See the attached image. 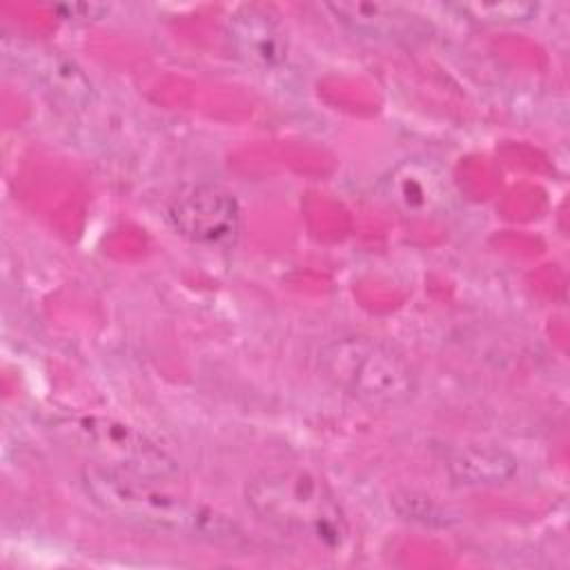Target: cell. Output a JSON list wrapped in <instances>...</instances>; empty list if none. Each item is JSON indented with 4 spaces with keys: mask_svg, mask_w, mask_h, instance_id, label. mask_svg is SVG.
I'll return each instance as SVG.
<instances>
[{
    "mask_svg": "<svg viewBox=\"0 0 570 570\" xmlns=\"http://www.w3.org/2000/svg\"><path fill=\"white\" fill-rule=\"evenodd\" d=\"M390 499H392L394 510H396L403 519H412V521H423V523H428V521H434V519L443 521L441 517H445L436 501H432L430 497L416 494V492H407V490H405V492H394Z\"/></svg>",
    "mask_w": 570,
    "mask_h": 570,
    "instance_id": "30bf717a",
    "label": "cell"
},
{
    "mask_svg": "<svg viewBox=\"0 0 570 570\" xmlns=\"http://www.w3.org/2000/svg\"><path fill=\"white\" fill-rule=\"evenodd\" d=\"M316 367L334 390L372 407H401L419 387L412 363L396 347L365 334H343L323 343Z\"/></svg>",
    "mask_w": 570,
    "mask_h": 570,
    "instance_id": "3957f363",
    "label": "cell"
},
{
    "mask_svg": "<svg viewBox=\"0 0 570 570\" xmlns=\"http://www.w3.org/2000/svg\"><path fill=\"white\" fill-rule=\"evenodd\" d=\"M390 196L407 214H428L445 203L448 187L421 163H405L390 176Z\"/></svg>",
    "mask_w": 570,
    "mask_h": 570,
    "instance_id": "9c48e42d",
    "label": "cell"
},
{
    "mask_svg": "<svg viewBox=\"0 0 570 570\" xmlns=\"http://www.w3.org/2000/svg\"><path fill=\"white\" fill-rule=\"evenodd\" d=\"M256 519L283 534L336 550L347 539L345 512L332 488L301 465H274L256 472L243 488Z\"/></svg>",
    "mask_w": 570,
    "mask_h": 570,
    "instance_id": "7a4b0ae2",
    "label": "cell"
},
{
    "mask_svg": "<svg viewBox=\"0 0 570 570\" xmlns=\"http://www.w3.org/2000/svg\"><path fill=\"white\" fill-rule=\"evenodd\" d=\"M445 472L454 485H503L517 474V459L497 445L468 443L456 445L445 454Z\"/></svg>",
    "mask_w": 570,
    "mask_h": 570,
    "instance_id": "ba28073f",
    "label": "cell"
},
{
    "mask_svg": "<svg viewBox=\"0 0 570 570\" xmlns=\"http://www.w3.org/2000/svg\"><path fill=\"white\" fill-rule=\"evenodd\" d=\"M225 36L247 65L274 69L285 62L289 38L281 13L267 4H238L225 20Z\"/></svg>",
    "mask_w": 570,
    "mask_h": 570,
    "instance_id": "8992f818",
    "label": "cell"
},
{
    "mask_svg": "<svg viewBox=\"0 0 570 570\" xmlns=\"http://www.w3.org/2000/svg\"><path fill=\"white\" fill-rule=\"evenodd\" d=\"M94 465L142 479L169 481L178 461L134 425L111 416H76L60 425Z\"/></svg>",
    "mask_w": 570,
    "mask_h": 570,
    "instance_id": "277c9868",
    "label": "cell"
},
{
    "mask_svg": "<svg viewBox=\"0 0 570 570\" xmlns=\"http://www.w3.org/2000/svg\"><path fill=\"white\" fill-rule=\"evenodd\" d=\"M167 218L176 234L203 247H229L240 234L238 198L216 183L180 187L167 205Z\"/></svg>",
    "mask_w": 570,
    "mask_h": 570,
    "instance_id": "5b68a950",
    "label": "cell"
},
{
    "mask_svg": "<svg viewBox=\"0 0 570 570\" xmlns=\"http://www.w3.org/2000/svg\"><path fill=\"white\" fill-rule=\"evenodd\" d=\"M325 9L350 31L365 38L387 40V42H419L428 38V22L401 7L387 2H325Z\"/></svg>",
    "mask_w": 570,
    "mask_h": 570,
    "instance_id": "52a82bcc",
    "label": "cell"
},
{
    "mask_svg": "<svg viewBox=\"0 0 570 570\" xmlns=\"http://www.w3.org/2000/svg\"><path fill=\"white\" fill-rule=\"evenodd\" d=\"M167 481L120 474L94 463L82 468V485L91 501L107 514L142 530L229 543L238 525L220 510L180 497L165 488Z\"/></svg>",
    "mask_w": 570,
    "mask_h": 570,
    "instance_id": "6da1fadb",
    "label": "cell"
}]
</instances>
